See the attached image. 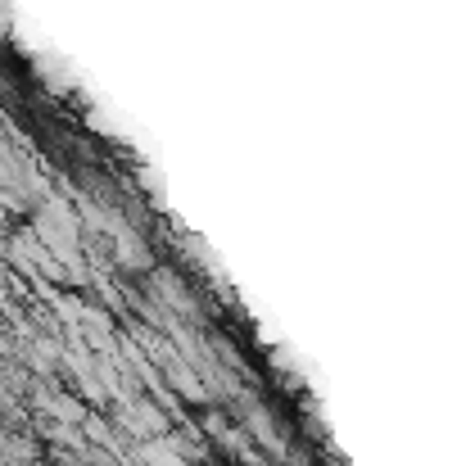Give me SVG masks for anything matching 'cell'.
<instances>
[{
	"label": "cell",
	"instance_id": "6da1fadb",
	"mask_svg": "<svg viewBox=\"0 0 466 466\" xmlns=\"http://www.w3.org/2000/svg\"><path fill=\"white\" fill-rule=\"evenodd\" d=\"M150 462H159V466H182L173 458V449H168V444H159V449H150Z\"/></svg>",
	"mask_w": 466,
	"mask_h": 466
}]
</instances>
